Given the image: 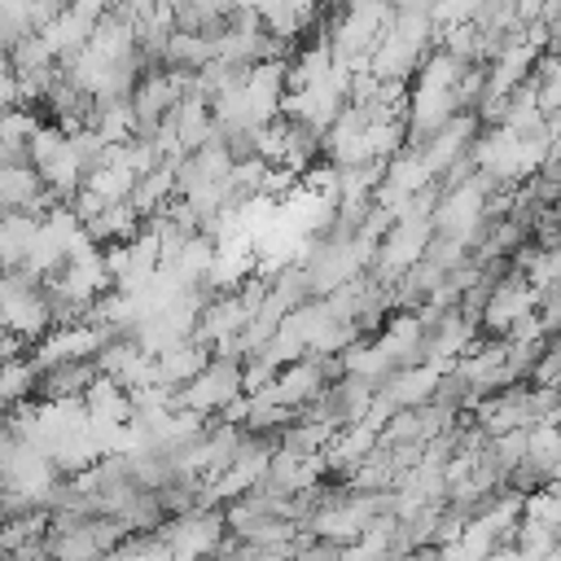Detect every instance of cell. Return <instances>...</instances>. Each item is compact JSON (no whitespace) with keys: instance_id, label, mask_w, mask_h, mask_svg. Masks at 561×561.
Listing matches in <instances>:
<instances>
[{"instance_id":"5b68a950","label":"cell","mask_w":561,"mask_h":561,"mask_svg":"<svg viewBox=\"0 0 561 561\" xmlns=\"http://www.w3.org/2000/svg\"><path fill=\"white\" fill-rule=\"evenodd\" d=\"M473 136H478V118L465 114V110H456L447 123H438V127L430 131V140L421 145V162L430 167V175H443V171L473 145Z\"/></svg>"},{"instance_id":"9c48e42d","label":"cell","mask_w":561,"mask_h":561,"mask_svg":"<svg viewBox=\"0 0 561 561\" xmlns=\"http://www.w3.org/2000/svg\"><path fill=\"white\" fill-rule=\"evenodd\" d=\"M162 57L171 61V66H180V70H197V66H206L210 61V35L206 31H171L167 35V44H162Z\"/></svg>"},{"instance_id":"277c9868","label":"cell","mask_w":561,"mask_h":561,"mask_svg":"<svg viewBox=\"0 0 561 561\" xmlns=\"http://www.w3.org/2000/svg\"><path fill=\"white\" fill-rule=\"evenodd\" d=\"M535 298H539V294H535L526 280H504V285H491V294H486V298H482V307H478V311H482L478 320H482V329H486V333L504 337V333H508L517 320H526V316L535 311Z\"/></svg>"},{"instance_id":"6da1fadb","label":"cell","mask_w":561,"mask_h":561,"mask_svg":"<svg viewBox=\"0 0 561 561\" xmlns=\"http://www.w3.org/2000/svg\"><path fill=\"white\" fill-rule=\"evenodd\" d=\"M237 394H241V359L237 355H210L202 373H193L184 386H175V408H193V412L210 416Z\"/></svg>"},{"instance_id":"7c38bea8","label":"cell","mask_w":561,"mask_h":561,"mask_svg":"<svg viewBox=\"0 0 561 561\" xmlns=\"http://www.w3.org/2000/svg\"><path fill=\"white\" fill-rule=\"evenodd\" d=\"M438 31H443V35H438V39H443V53H451L456 61H473V57H478V39H482V35H478L473 22H447V26H438Z\"/></svg>"},{"instance_id":"8992f818","label":"cell","mask_w":561,"mask_h":561,"mask_svg":"<svg viewBox=\"0 0 561 561\" xmlns=\"http://www.w3.org/2000/svg\"><path fill=\"white\" fill-rule=\"evenodd\" d=\"M381 508H390L386 495H364V500H351V504H329V508L311 513V530L320 539H355Z\"/></svg>"},{"instance_id":"7a4b0ae2","label":"cell","mask_w":561,"mask_h":561,"mask_svg":"<svg viewBox=\"0 0 561 561\" xmlns=\"http://www.w3.org/2000/svg\"><path fill=\"white\" fill-rule=\"evenodd\" d=\"M430 237H434V224H430V215H412V210L394 215V219H390V228L381 232L377 267H381V272H390V276L408 272V267H412V263L425 254Z\"/></svg>"},{"instance_id":"4fadbf2b","label":"cell","mask_w":561,"mask_h":561,"mask_svg":"<svg viewBox=\"0 0 561 561\" xmlns=\"http://www.w3.org/2000/svg\"><path fill=\"white\" fill-rule=\"evenodd\" d=\"M61 145H66V131H61L57 123H39V127L26 136V162L39 167V162H48Z\"/></svg>"},{"instance_id":"e0dca14e","label":"cell","mask_w":561,"mask_h":561,"mask_svg":"<svg viewBox=\"0 0 561 561\" xmlns=\"http://www.w3.org/2000/svg\"><path fill=\"white\" fill-rule=\"evenodd\" d=\"M0 412H4V403H0Z\"/></svg>"},{"instance_id":"52a82bcc","label":"cell","mask_w":561,"mask_h":561,"mask_svg":"<svg viewBox=\"0 0 561 561\" xmlns=\"http://www.w3.org/2000/svg\"><path fill=\"white\" fill-rule=\"evenodd\" d=\"M206 359H210V342H202V337H180V342H171V346H162V351L153 355L158 381L175 390V386H184L193 373H202Z\"/></svg>"},{"instance_id":"3957f363","label":"cell","mask_w":561,"mask_h":561,"mask_svg":"<svg viewBox=\"0 0 561 561\" xmlns=\"http://www.w3.org/2000/svg\"><path fill=\"white\" fill-rule=\"evenodd\" d=\"M224 530H228L224 513L202 508V504H193V508H184V513H175L171 522H162V526H158L162 543H167L171 552H180V557H193V552H215Z\"/></svg>"},{"instance_id":"ba28073f","label":"cell","mask_w":561,"mask_h":561,"mask_svg":"<svg viewBox=\"0 0 561 561\" xmlns=\"http://www.w3.org/2000/svg\"><path fill=\"white\" fill-rule=\"evenodd\" d=\"M35 228H39V215L31 210H0V272L18 267L35 241Z\"/></svg>"},{"instance_id":"8fae6325","label":"cell","mask_w":561,"mask_h":561,"mask_svg":"<svg viewBox=\"0 0 561 561\" xmlns=\"http://www.w3.org/2000/svg\"><path fill=\"white\" fill-rule=\"evenodd\" d=\"M210 254H215V237L202 232V228H193V232L184 237L180 254L171 259V267H175L188 285H202V276H206V267H210Z\"/></svg>"},{"instance_id":"30bf717a","label":"cell","mask_w":561,"mask_h":561,"mask_svg":"<svg viewBox=\"0 0 561 561\" xmlns=\"http://www.w3.org/2000/svg\"><path fill=\"white\" fill-rule=\"evenodd\" d=\"M83 188H92L101 202H127V193H131V184H136V175L127 171V167H118V162H96V167H88L83 171V180H79Z\"/></svg>"},{"instance_id":"2e32d148","label":"cell","mask_w":561,"mask_h":561,"mask_svg":"<svg viewBox=\"0 0 561 561\" xmlns=\"http://www.w3.org/2000/svg\"><path fill=\"white\" fill-rule=\"evenodd\" d=\"M9 105H18V79L9 70V61L0 57V110H9Z\"/></svg>"},{"instance_id":"5bb4252c","label":"cell","mask_w":561,"mask_h":561,"mask_svg":"<svg viewBox=\"0 0 561 561\" xmlns=\"http://www.w3.org/2000/svg\"><path fill=\"white\" fill-rule=\"evenodd\" d=\"M486 0H430V22L447 26V22H469Z\"/></svg>"},{"instance_id":"9a60e30c","label":"cell","mask_w":561,"mask_h":561,"mask_svg":"<svg viewBox=\"0 0 561 561\" xmlns=\"http://www.w3.org/2000/svg\"><path fill=\"white\" fill-rule=\"evenodd\" d=\"M557 364H561V351H552V342H548V346H543V359H539L535 368H526V373H530L535 386H552V381H557Z\"/></svg>"}]
</instances>
